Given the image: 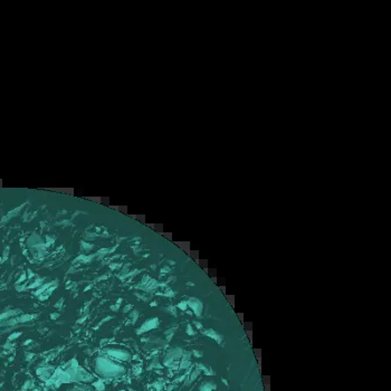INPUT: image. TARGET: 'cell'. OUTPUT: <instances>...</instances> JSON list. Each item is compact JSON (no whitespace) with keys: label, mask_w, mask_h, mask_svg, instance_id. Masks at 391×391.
Returning <instances> with one entry per match:
<instances>
[{"label":"cell","mask_w":391,"mask_h":391,"mask_svg":"<svg viewBox=\"0 0 391 391\" xmlns=\"http://www.w3.org/2000/svg\"><path fill=\"white\" fill-rule=\"evenodd\" d=\"M95 371L96 373L104 378H113L124 374L125 368L122 364L113 361L106 356H97L95 359Z\"/></svg>","instance_id":"obj_1"},{"label":"cell","mask_w":391,"mask_h":391,"mask_svg":"<svg viewBox=\"0 0 391 391\" xmlns=\"http://www.w3.org/2000/svg\"><path fill=\"white\" fill-rule=\"evenodd\" d=\"M105 353L113 359L120 360V361H128L131 359V353L123 349H106Z\"/></svg>","instance_id":"obj_2"},{"label":"cell","mask_w":391,"mask_h":391,"mask_svg":"<svg viewBox=\"0 0 391 391\" xmlns=\"http://www.w3.org/2000/svg\"><path fill=\"white\" fill-rule=\"evenodd\" d=\"M187 304H188V307H190V309L193 311L196 316H198V317L201 316L202 309H204V304H202V302L200 301L199 298L190 297L187 301Z\"/></svg>","instance_id":"obj_3"},{"label":"cell","mask_w":391,"mask_h":391,"mask_svg":"<svg viewBox=\"0 0 391 391\" xmlns=\"http://www.w3.org/2000/svg\"><path fill=\"white\" fill-rule=\"evenodd\" d=\"M159 318L158 317H152L150 320H146L144 323L141 325V327H139L137 331V334H142L144 332H148V331H151L155 327L159 326Z\"/></svg>","instance_id":"obj_4"},{"label":"cell","mask_w":391,"mask_h":391,"mask_svg":"<svg viewBox=\"0 0 391 391\" xmlns=\"http://www.w3.org/2000/svg\"><path fill=\"white\" fill-rule=\"evenodd\" d=\"M201 332L204 333V335H207V336H209V338H213L217 343H221L222 340H224V336H222L221 334H219L217 331L212 330V329H207V330H204V331H201Z\"/></svg>","instance_id":"obj_5"},{"label":"cell","mask_w":391,"mask_h":391,"mask_svg":"<svg viewBox=\"0 0 391 391\" xmlns=\"http://www.w3.org/2000/svg\"><path fill=\"white\" fill-rule=\"evenodd\" d=\"M216 388V385L211 381H207V382H204L201 385H200V391H212L213 389Z\"/></svg>","instance_id":"obj_6"},{"label":"cell","mask_w":391,"mask_h":391,"mask_svg":"<svg viewBox=\"0 0 391 391\" xmlns=\"http://www.w3.org/2000/svg\"><path fill=\"white\" fill-rule=\"evenodd\" d=\"M34 317H35V315H29V314H23V315H20L19 317H17V321H18V323H23V322L30 321V320H32Z\"/></svg>","instance_id":"obj_7"},{"label":"cell","mask_w":391,"mask_h":391,"mask_svg":"<svg viewBox=\"0 0 391 391\" xmlns=\"http://www.w3.org/2000/svg\"><path fill=\"white\" fill-rule=\"evenodd\" d=\"M93 385H94V387H95L96 390H99V391L105 390V385H104V381H103L102 379H99L97 381H95Z\"/></svg>","instance_id":"obj_8"},{"label":"cell","mask_w":391,"mask_h":391,"mask_svg":"<svg viewBox=\"0 0 391 391\" xmlns=\"http://www.w3.org/2000/svg\"><path fill=\"white\" fill-rule=\"evenodd\" d=\"M131 313V314H130V317L132 318V323H135V321H137V318H139V316H140V312H139V311H137V309H133V311H132V312H130Z\"/></svg>","instance_id":"obj_9"},{"label":"cell","mask_w":391,"mask_h":391,"mask_svg":"<svg viewBox=\"0 0 391 391\" xmlns=\"http://www.w3.org/2000/svg\"><path fill=\"white\" fill-rule=\"evenodd\" d=\"M41 285H43V280H41V278H37V280H35L34 283L30 284L29 288H38V287Z\"/></svg>","instance_id":"obj_10"},{"label":"cell","mask_w":391,"mask_h":391,"mask_svg":"<svg viewBox=\"0 0 391 391\" xmlns=\"http://www.w3.org/2000/svg\"><path fill=\"white\" fill-rule=\"evenodd\" d=\"M173 334H174V329H169V330H166L164 332V335H166V341H170L171 338H172Z\"/></svg>","instance_id":"obj_11"},{"label":"cell","mask_w":391,"mask_h":391,"mask_svg":"<svg viewBox=\"0 0 391 391\" xmlns=\"http://www.w3.org/2000/svg\"><path fill=\"white\" fill-rule=\"evenodd\" d=\"M186 333H187L188 335H195L197 332L193 330V327H192V325H191V324H187V327H186Z\"/></svg>","instance_id":"obj_12"},{"label":"cell","mask_w":391,"mask_h":391,"mask_svg":"<svg viewBox=\"0 0 391 391\" xmlns=\"http://www.w3.org/2000/svg\"><path fill=\"white\" fill-rule=\"evenodd\" d=\"M190 364H191L190 360H182L181 363L179 364V367H180V369H187V368H189Z\"/></svg>","instance_id":"obj_13"},{"label":"cell","mask_w":391,"mask_h":391,"mask_svg":"<svg viewBox=\"0 0 391 391\" xmlns=\"http://www.w3.org/2000/svg\"><path fill=\"white\" fill-rule=\"evenodd\" d=\"M177 307H178V309H180L181 311H187V309H188L187 301H181L180 303L177 305Z\"/></svg>","instance_id":"obj_14"},{"label":"cell","mask_w":391,"mask_h":391,"mask_svg":"<svg viewBox=\"0 0 391 391\" xmlns=\"http://www.w3.org/2000/svg\"><path fill=\"white\" fill-rule=\"evenodd\" d=\"M34 387V382H32V380H27L25 385H23V390H27V389H32Z\"/></svg>","instance_id":"obj_15"},{"label":"cell","mask_w":391,"mask_h":391,"mask_svg":"<svg viewBox=\"0 0 391 391\" xmlns=\"http://www.w3.org/2000/svg\"><path fill=\"white\" fill-rule=\"evenodd\" d=\"M200 372H201V371H200V369H196V370L193 371L192 373H191V376H190V381H193V380H196V378H197V376L200 374Z\"/></svg>","instance_id":"obj_16"},{"label":"cell","mask_w":391,"mask_h":391,"mask_svg":"<svg viewBox=\"0 0 391 391\" xmlns=\"http://www.w3.org/2000/svg\"><path fill=\"white\" fill-rule=\"evenodd\" d=\"M153 387H154L155 389H157V390H162V388H163V381H157V382H154L153 383Z\"/></svg>","instance_id":"obj_17"},{"label":"cell","mask_w":391,"mask_h":391,"mask_svg":"<svg viewBox=\"0 0 391 391\" xmlns=\"http://www.w3.org/2000/svg\"><path fill=\"white\" fill-rule=\"evenodd\" d=\"M166 311L170 313V314H172V315H177V306H168L166 307Z\"/></svg>","instance_id":"obj_18"},{"label":"cell","mask_w":391,"mask_h":391,"mask_svg":"<svg viewBox=\"0 0 391 391\" xmlns=\"http://www.w3.org/2000/svg\"><path fill=\"white\" fill-rule=\"evenodd\" d=\"M21 335V332H17V333H12L11 335H9V338H8V341L10 342V341H14V340H16V338H19V336Z\"/></svg>","instance_id":"obj_19"},{"label":"cell","mask_w":391,"mask_h":391,"mask_svg":"<svg viewBox=\"0 0 391 391\" xmlns=\"http://www.w3.org/2000/svg\"><path fill=\"white\" fill-rule=\"evenodd\" d=\"M150 280H151V277L148 276V275H145V276H143L142 280H141V284H142V285H146V284L150 282Z\"/></svg>","instance_id":"obj_20"},{"label":"cell","mask_w":391,"mask_h":391,"mask_svg":"<svg viewBox=\"0 0 391 391\" xmlns=\"http://www.w3.org/2000/svg\"><path fill=\"white\" fill-rule=\"evenodd\" d=\"M26 278H27V274H26V273H25V271H23V274H21L20 277L18 278V280H17V285H18V284L23 283V280H26Z\"/></svg>","instance_id":"obj_21"},{"label":"cell","mask_w":391,"mask_h":391,"mask_svg":"<svg viewBox=\"0 0 391 391\" xmlns=\"http://www.w3.org/2000/svg\"><path fill=\"white\" fill-rule=\"evenodd\" d=\"M191 353H192L195 356H197V358H201V356L204 355V353H202V351H198V350H193L192 352H191Z\"/></svg>","instance_id":"obj_22"},{"label":"cell","mask_w":391,"mask_h":391,"mask_svg":"<svg viewBox=\"0 0 391 391\" xmlns=\"http://www.w3.org/2000/svg\"><path fill=\"white\" fill-rule=\"evenodd\" d=\"M164 294H166V296H169V297H172V296H174V292H173L172 289L171 288H168L166 291V293H164Z\"/></svg>","instance_id":"obj_23"},{"label":"cell","mask_w":391,"mask_h":391,"mask_svg":"<svg viewBox=\"0 0 391 391\" xmlns=\"http://www.w3.org/2000/svg\"><path fill=\"white\" fill-rule=\"evenodd\" d=\"M131 309H133V305H131V304H128V305H126V306L123 309V313H128L130 311H131Z\"/></svg>","instance_id":"obj_24"},{"label":"cell","mask_w":391,"mask_h":391,"mask_svg":"<svg viewBox=\"0 0 391 391\" xmlns=\"http://www.w3.org/2000/svg\"><path fill=\"white\" fill-rule=\"evenodd\" d=\"M64 297H61V300H59V301H57L56 302V304H55V307L56 309H58V307H61V305H63V303H64Z\"/></svg>","instance_id":"obj_25"},{"label":"cell","mask_w":391,"mask_h":391,"mask_svg":"<svg viewBox=\"0 0 391 391\" xmlns=\"http://www.w3.org/2000/svg\"><path fill=\"white\" fill-rule=\"evenodd\" d=\"M170 271H171V268H170L169 266H166V267H163V268L160 269V273L161 274H166V273H169Z\"/></svg>","instance_id":"obj_26"},{"label":"cell","mask_w":391,"mask_h":391,"mask_svg":"<svg viewBox=\"0 0 391 391\" xmlns=\"http://www.w3.org/2000/svg\"><path fill=\"white\" fill-rule=\"evenodd\" d=\"M193 324H195V326L197 327L198 330H201L202 327H204V326H202V324L200 323V322H197V321H196V322H193Z\"/></svg>","instance_id":"obj_27"},{"label":"cell","mask_w":391,"mask_h":391,"mask_svg":"<svg viewBox=\"0 0 391 391\" xmlns=\"http://www.w3.org/2000/svg\"><path fill=\"white\" fill-rule=\"evenodd\" d=\"M59 317V313H54V314H50V318L52 320H56V318Z\"/></svg>","instance_id":"obj_28"},{"label":"cell","mask_w":391,"mask_h":391,"mask_svg":"<svg viewBox=\"0 0 391 391\" xmlns=\"http://www.w3.org/2000/svg\"><path fill=\"white\" fill-rule=\"evenodd\" d=\"M116 267H121V264H111L110 268L111 269H116Z\"/></svg>","instance_id":"obj_29"},{"label":"cell","mask_w":391,"mask_h":391,"mask_svg":"<svg viewBox=\"0 0 391 391\" xmlns=\"http://www.w3.org/2000/svg\"><path fill=\"white\" fill-rule=\"evenodd\" d=\"M27 273H28V275H27V278H32L34 276H35V274H34V273H32L30 269H28V271H27Z\"/></svg>","instance_id":"obj_30"},{"label":"cell","mask_w":391,"mask_h":391,"mask_svg":"<svg viewBox=\"0 0 391 391\" xmlns=\"http://www.w3.org/2000/svg\"><path fill=\"white\" fill-rule=\"evenodd\" d=\"M86 318H87V314H86V315H84L83 316L82 318H79V320H77V323L78 324H81V323H83V322L85 321V320H86Z\"/></svg>","instance_id":"obj_31"},{"label":"cell","mask_w":391,"mask_h":391,"mask_svg":"<svg viewBox=\"0 0 391 391\" xmlns=\"http://www.w3.org/2000/svg\"><path fill=\"white\" fill-rule=\"evenodd\" d=\"M119 305H111V309L112 311H114V312H117V311H119Z\"/></svg>","instance_id":"obj_32"},{"label":"cell","mask_w":391,"mask_h":391,"mask_svg":"<svg viewBox=\"0 0 391 391\" xmlns=\"http://www.w3.org/2000/svg\"><path fill=\"white\" fill-rule=\"evenodd\" d=\"M26 356H27L26 360H30V359H32V356H34V354H32V353H29V354L26 353Z\"/></svg>","instance_id":"obj_33"},{"label":"cell","mask_w":391,"mask_h":391,"mask_svg":"<svg viewBox=\"0 0 391 391\" xmlns=\"http://www.w3.org/2000/svg\"><path fill=\"white\" fill-rule=\"evenodd\" d=\"M30 342H32V340H27V341H26V342H25V343H23V344H25V345H27V344H29Z\"/></svg>","instance_id":"obj_34"},{"label":"cell","mask_w":391,"mask_h":391,"mask_svg":"<svg viewBox=\"0 0 391 391\" xmlns=\"http://www.w3.org/2000/svg\"><path fill=\"white\" fill-rule=\"evenodd\" d=\"M187 285H190V286H193V285H195V284H193V283H190V282H187Z\"/></svg>","instance_id":"obj_35"},{"label":"cell","mask_w":391,"mask_h":391,"mask_svg":"<svg viewBox=\"0 0 391 391\" xmlns=\"http://www.w3.org/2000/svg\"><path fill=\"white\" fill-rule=\"evenodd\" d=\"M0 263H1V257H0Z\"/></svg>","instance_id":"obj_36"},{"label":"cell","mask_w":391,"mask_h":391,"mask_svg":"<svg viewBox=\"0 0 391 391\" xmlns=\"http://www.w3.org/2000/svg\"><path fill=\"white\" fill-rule=\"evenodd\" d=\"M123 391H124V390H123Z\"/></svg>","instance_id":"obj_37"}]
</instances>
